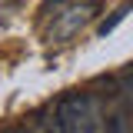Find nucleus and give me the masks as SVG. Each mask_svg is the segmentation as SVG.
Masks as SVG:
<instances>
[{
  "label": "nucleus",
  "mask_w": 133,
  "mask_h": 133,
  "mask_svg": "<svg viewBox=\"0 0 133 133\" xmlns=\"http://www.w3.org/2000/svg\"><path fill=\"white\" fill-rule=\"evenodd\" d=\"M33 133H66V130H63V120H60V113H57V103L37 116V127H33Z\"/></svg>",
  "instance_id": "nucleus-2"
},
{
  "label": "nucleus",
  "mask_w": 133,
  "mask_h": 133,
  "mask_svg": "<svg viewBox=\"0 0 133 133\" xmlns=\"http://www.w3.org/2000/svg\"><path fill=\"white\" fill-rule=\"evenodd\" d=\"M57 113L63 120L66 133H107V123H103V110L93 93H83V90H73V93H63L57 100Z\"/></svg>",
  "instance_id": "nucleus-1"
},
{
  "label": "nucleus",
  "mask_w": 133,
  "mask_h": 133,
  "mask_svg": "<svg viewBox=\"0 0 133 133\" xmlns=\"http://www.w3.org/2000/svg\"><path fill=\"white\" fill-rule=\"evenodd\" d=\"M123 93H127V103H130V110H133V63H130V70H127V83H123Z\"/></svg>",
  "instance_id": "nucleus-4"
},
{
  "label": "nucleus",
  "mask_w": 133,
  "mask_h": 133,
  "mask_svg": "<svg viewBox=\"0 0 133 133\" xmlns=\"http://www.w3.org/2000/svg\"><path fill=\"white\" fill-rule=\"evenodd\" d=\"M3 133H33V130H27V127H7Z\"/></svg>",
  "instance_id": "nucleus-5"
},
{
  "label": "nucleus",
  "mask_w": 133,
  "mask_h": 133,
  "mask_svg": "<svg viewBox=\"0 0 133 133\" xmlns=\"http://www.w3.org/2000/svg\"><path fill=\"white\" fill-rule=\"evenodd\" d=\"M107 133H133V123L127 120L123 110H113L110 120H107Z\"/></svg>",
  "instance_id": "nucleus-3"
}]
</instances>
